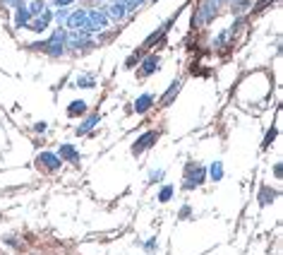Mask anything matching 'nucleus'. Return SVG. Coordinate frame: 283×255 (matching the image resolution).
Segmentation results:
<instances>
[{
  "label": "nucleus",
  "mask_w": 283,
  "mask_h": 255,
  "mask_svg": "<svg viewBox=\"0 0 283 255\" xmlns=\"http://www.w3.org/2000/svg\"><path fill=\"white\" fill-rule=\"evenodd\" d=\"M77 84H79V87H91V84H94V79H91V77H82V79H77Z\"/></svg>",
  "instance_id": "nucleus-15"
},
{
  "label": "nucleus",
  "mask_w": 283,
  "mask_h": 255,
  "mask_svg": "<svg viewBox=\"0 0 283 255\" xmlns=\"http://www.w3.org/2000/svg\"><path fill=\"white\" fill-rule=\"evenodd\" d=\"M273 137H276V128H271L269 133H266V137H264V142H261V149H266L269 144L273 142Z\"/></svg>",
  "instance_id": "nucleus-11"
},
{
  "label": "nucleus",
  "mask_w": 283,
  "mask_h": 255,
  "mask_svg": "<svg viewBox=\"0 0 283 255\" xmlns=\"http://www.w3.org/2000/svg\"><path fill=\"white\" fill-rule=\"evenodd\" d=\"M152 101H154L152 94H142L139 99L134 101V111H137V113H147L149 109H152Z\"/></svg>",
  "instance_id": "nucleus-3"
},
{
  "label": "nucleus",
  "mask_w": 283,
  "mask_h": 255,
  "mask_svg": "<svg viewBox=\"0 0 283 255\" xmlns=\"http://www.w3.org/2000/svg\"><path fill=\"white\" fill-rule=\"evenodd\" d=\"M27 20H29V12L20 8V10H17V20H15V22H17V24H24Z\"/></svg>",
  "instance_id": "nucleus-13"
},
{
  "label": "nucleus",
  "mask_w": 283,
  "mask_h": 255,
  "mask_svg": "<svg viewBox=\"0 0 283 255\" xmlns=\"http://www.w3.org/2000/svg\"><path fill=\"white\" fill-rule=\"evenodd\" d=\"M209 174H211V178H214V181H221V178H223V168H221V164H214V166H211V171H209Z\"/></svg>",
  "instance_id": "nucleus-10"
},
{
  "label": "nucleus",
  "mask_w": 283,
  "mask_h": 255,
  "mask_svg": "<svg viewBox=\"0 0 283 255\" xmlns=\"http://www.w3.org/2000/svg\"><path fill=\"white\" fill-rule=\"evenodd\" d=\"M36 164H39V166L51 168V171H55V168H60V159H58L55 154H48V152H46V154H41L39 159H36Z\"/></svg>",
  "instance_id": "nucleus-2"
},
{
  "label": "nucleus",
  "mask_w": 283,
  "mask_h": 255,
  "mask_svg": "<svg viewBox=\"0 0 283 255\" xmlns=\"http://www.w3.org/2000/svg\"><path fill=\"white\" fill-rule=\"evenodd\" d=\"M159 63H161V60H159L156 56H149L144 63H142V75H152L154 70L159 67Z\"/></svg>",
  "instance_id": "nucleus-4"
},
{
  "label": "nucleus",
  "mask_w": 283,
  "mask_h": 255,
  "mask_svg": "<svg viewBox=\"0 0 283 255\" xmlns=\"http://www.w3.org/2000/svg\"><path fill=\"white\" fill-rule=\"evenodd\" d=\"M171 195H173V186H166V188L161 190L159 200H161V202H168V200H171Z\"/></svg>",
  "instance_id": "nucleus-12"
},
{
  "label": "nucleus",
  "mask_w": 283,
  "mask_h": 255,
  "mask_svg": "<svg viewBox=\"0 0 283 255\" xmlns=\"http://www.w3.org/2000/svg\"><path fill=\"white\" fill-rule=\"evenodd\" d=\"M87 111V101H72L70 104V109H67V116H82V113Z\"/></svg>",
  "instance_id": "nucleus-5"
},
{
  "label": "nucleus",
  "mask_w": 283,
  "mask_h": 255,
  "mask_svg": "<svg viewBox=\"0 0 283 255\" xmlns=\"http://www.w3.org/2000/svg\"><path fill=\"white\" fill-rule=\"evenodd\" d=\"M34 130H36V133H44V130H46V123H36V125H34Z\"/></svg>",
  "instance_id": "nucleus-16"
},
{
  "label": "nucleus",
  "mask_w": 283,
  "mask_h": 255,
  "mask_svg": "<svg viewBox=\"0 0 283 255\" xmlns=\"http://www.w3.org/2000/svg\"><path fill=\"white\" fill-rule=\"evenodd\" d=\"M273 198H276V190L261 188V193H259V205H261V207H266V205H271V202H273Z\"/></svg>",
  "instance_id": "nucleus-6"
},
{
  "label": "nucleus",
  "mask_w": 283,
  "mask_h": 255,
  "mask_svg": "<svg viewBox=\"0 0 283 255\" xmlns=\"http://www.w3.org/2000/svg\"><path fill=\"white\" fill-rule=\"evenodd\" d=\"M156 140H159V133H156V130H152V133H144L142 137L134 140V144H132V154H142V152H144V149H149Z\"/></svg>",
  "instance_id": "nucleus-1"
},
{
  "label": "nucleus",
  "mask_w": 283,
  "mask_h": 255,
  "mask_svg": "<svg viewBox=\"0 0 283 255\" xmlns=\"http://www.w3.org/2000/svg\"><path fill=\"white\" fill-rule=\"evenodd\" d=\"M60 159H79V152L72 149V144H63L60 147Z\"/></svg>",
  "instance_id": "nucleus-8"
},
{
  "label": "nucleus",
  "mask_w": 283,
  "mask_h": 255,
  "mask_svg": "<svg viewBox=\"0 0 283 255\" xmlns=\"http://www.w3.org/2000/svg\"><path fill=\"white\" fill-rule=\"evenodd\" d=\"M269 3H271V0H259V3H257V8H254V10L259 12L261 8H264V5H269Z\"/></svg>",
  "instance_id": "nucleus-17"
},
{
  "label": "nucleus",
  "mask_w": 283,
  "mask_h": 255,
  "mask_svg": "<svg viewBox=\"0 0 283 255\" xmlns=\"http://www.w3.org/2000/svg\"><path fill=\"white\" fill-rule=\"evenodd\" d=\"M178 89H180V82L175 79L173 84L168 87V92H166V94H164V99H161V104H164V106H168V104H171V99H173L175 94H178Z\"/></svg>",
  "instance_id": "nucleus-7"
},
{
  "label": "nucleus",
  "mask_w": 283,
  "mask_h": 255,
  "mask_svg": "<svg viewBox=\"0 0 283 255\" xmlns=\"http://www.w3.org/2000/svg\"><path fill=\"white\" fill-rule=\"evenodd\" d=\"M58 5H67V3H72V0H55Z\"/></svg>",
  "instance_id": "nucleus-19"
},
{
  "label": "nucleus",
  "mask_w": 283,
  "mask_h": 255,
  "mask_svg": "<svg viewBox=\"0 0 283 255\" xmlns=\"http://www.w3.org/2000/svg\"><path fill=\"white\" fill-rule=\"evenodd\" d=\"M84 22H87V17H84V15H72V20H70L72 27H79V24H84Z\"/></svg>",
  "instance_id": "nucleus-14"
},
{
  "label": "nucleus",
  "mask_w": 283,
  "mask_h": 255,
  "mask_svg": "<svg viewBox=\"0 0 283 255\" xmlns=\"http://www.w3.org/2000/svg\"><path fill=\"white\" fill-rule=\"evenodd\" d=\"M94 123H98V116H91V118H89V121L84 123L82 128H77V135H84V133H89V128H91Z\"/></svg>",
  "instance_id": "nucleus-9"
},
{
  "label": "nucleus",
  "mask_w": 283,
  "mask_h": 255,
  "mask_svg": "<svg viewBox=\"0 0 283 255\" xmlns=\"http://www.w3.org/2000/svg\"><path fill=\"white\" fill-rule=\"evenodd\" d=\"M154 248H156V238H152V241L147 243V250H154Z\"/></svg>",
  "instance_id": "nucleus-18"
}]
</instances>
